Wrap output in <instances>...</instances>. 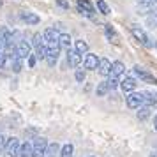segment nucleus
Instances as JSON below:
<instances>
[{"label": "nucleus", "mask_w": 157, "mask_h": 157, "mask_svg": "<svg viewBox=\"0 0 157 157\" xmlns=\"http://www.w3.org/2000/svg\"><path fill=\"white\" fill-rule=\"evenodd\" d=\"M32 48H34V55L37 57V60H44L46 58V44H44V37L43 34H34L32 37Z\"/></svg>", "instance_id": "obj_1"}, {"label": "nucleus", "mask_w": 157, "mask_h": 157, "mask_svg": "<svg viewBox=\"0 0 157 157\" xmlns=\"http://www.w3.org/2000/svg\"><path fill=\"white\" fill-rule=\"evenodd\" d=\"M43 37H44V44H46V48H60V44H58L60 32H58L57 29H46L43 32Z\"/></svg>", "instance_id": "obj_2"}, {"label": "nucleus", "mask_w": 157, "mask_h": 157, "mask_svg": "<svg viewBox=\"0 0 157 157\" xmlns=\"http://www.w3.org/2000/svg\"><path fill=\"white\" fill-rule=\"evenodd\" d=\"M125 104L129 109H138L143 104V92H134V90L129 92L125 97Z\"/></svg>", "instance_id": "obj_3"}, {"label": "nucleus", "mask_w": 157, "mask_h": 157, "mask_svg": "<svg viewBox=\"0 0 157 157\" xmlns=\"http://www.w3.org/2000/svg\"><path fill=\"white\" fill-rule=\"evenodd\" d=\"M131 34H132V37H134L136 41L140 44H143V46H152V43H150V39H148V36H147V32L141 29V27H138V25H132L131 27Z\"/></svg>", "instance_id": "obj_4"}, {"label": "nucleus", "mask_w": 157, "mask_h": 157, "mask_svg": "<svg viewBox=\"0 0 157 157\" xmlns=\"http://www.w3.org/2000/svg\"><path fill=\"white\" fill-rule=\"evenodd\" d=\"M20 145H21V143H20L18 138H7V141H6V148H4V155L6 157H16Z\"/></svg>", "instance_id": "obj_5"}, {"label": "nucleus", "mask_w": 157, "mask_h": 157, "mask_svg": "<svg viewBox=\"0 0 157 157\" xmlns=\"http://www.w3.org/2000/svg\"><path fill=\"white\" fill-rule=\"evenodd\" d=\"M46 147H48V140L44 138H37L32 143V157H44L46 154Z\"/></svg>", "instance_id": "obj_6"}, {"label": "nucleus", "mask_w": 157, "mask_h": 157, "mask_svg": "<svg viewBox=\"0 0 157 157\" xmlns=\"http://www.w3.org/2000/svg\"><path fill=\"white\" fill-rule=\"evenodd\" d=\"M65 60H67V65L71 67V69H76L79 64H81V53L79 51H76L74 48H69L67 50V55H65Z\"/></svg>", "instance_id": "obj_7"}, {"label": "nucleus", "mask_w": 157, "mask_h": 157, "mask_svg": "<svg viewBox=\"0 0 157 157\" xmlns=\"http://www.w3.org/2000/svg\"><path fill=\"white\" fill-rule=\"evenodd\" d=\"M16 51H18V55L21 58H27L32 53V44L27 41V39H18V43H16Z\"/></svg>", "instance_id": "obj_8"}, {"label": "nucleus", "mask_w": 157, "mask_h": 157, "mask_svg": "<svg viewBox=\"0 0 157 157\" xmlns=\"http://www.w3.org/2000/svg\"><path fill=\"white\" fill-rule=\"evenodd\" d=\"M60 58V48H46V64L48 67H55Z\"/></svg>", "instance_id": "obj_9"}, {"label": "nucleus", "mask_w": 157, "mask_h": 157, "mask_svg": "<svg viewBox=\"0 0 157 157\" xmlns=\"http://www.w3.org/2000/svg\"><path fill=\"white\" fill-rule=\"evenodd\" d=\"M76 6H78L79 13L85 16H92L95 13V6H94L90 0H76Z\"/></svg>", "instance_id": "obj_10"}, {"label": "nucleus", "mask_w": 157, "mask_h": 157, "mask_svg": "<svg viewBox=\"0 0 157 157\" xmlns=\"http://www.w3.org/2000/svg\"><path fill=\"white\" fill-rule=\"evenodd\" d=\"M134 76L143 79V81H147V83H157V79L154 78L147 69H143L141 65H134Z\"/></svg>", "instance_id": "obj_11"}, {"label": "nucleus", "mask_w": 157, "mask_h": 157, "mask_svg": "<svg viewBox=\"0 0 157 157\" xmlns=\"http://www.w3.org/2000/svg\"><path fill=\"white\" fill-rule=\"evenodd\" d=\"M99 60L101 58L95 55V53H90V55H86L81 62H83V67H85L86 71H94V69H97V65H99Z\"/></svg>", "instance_id": "obj_12"}, {"label": "nucleus", "mask_w": 157, "mask_h": 157, "mask_svg": "<svg viewBox=\"0 0 157 157\" xmlns=\"http://www.w3.org/2000/svg\"><path fill=\"white\" fill-rule=\"evenodd\" d=\"M136 85H138V78H136V76H127V78H124L120 81V88L125 94L132 92V90L136 88Z\"/></svg>", "instance_id": "obj_13"}, {"label": "nucleus", "mask_w": 157, "mask_h": 157, "mask_svg": "<svg viewBox=\"0 0 157 157\" xmlns=\"http://www.w3.org/2000/svg\"><path fill=\"white\" fill-rule=\"evenodd\" d=\"M124 72H125V64L117 60V62H113V64H111V69H109V74H108V76L120 78V76H124Z\"/></svg>", "instance_id": "obj_14"}, {"label": "nucleus", "mask_w": 157, "mask_h": 157, "mask_svg": "<svg viewBox=\"0 0 157 157\" xmlns=\"http://www.w3.org/2000/svg\"><path fill=\"white\" fill-rule=\"evenodd\" d=\"M20 20L23 23H27V25H37V23L41 21V18L36 13H29V11H23L21 14H20Z\"/></svg>", "instance_id": "obj_15"}, {"label": "nucleus", "mask_w": 157, "mask_h": 157, "mask_svg": "<svg viewBox=\"0 0 157 157\" xmlns=\"http://www.w3.org/2000/svg\"><path fill=\"white\" fill-rule=\"evenodd\" d=\"M138 109H140V111L136 113L138 120H140V122H147V120H148L150 115H152V106H148V104H145V106H143V104H141Z\"/></svg>", "instance_id": "obj_16"}, {"label": "nucleus", "mask_w": 157, "mask_h": 157, "mask_svg": "<svg viewBox=\"0 0 157 157\" xmlns=\"http://www.w3.org/2000/svg\"><path fill=\"white\" fill-rule=\"evenodd\" d=\"M104 34H106V37H108V41H109V43H113V44L118 43V32L115 30L113 25H109V23L104 25Z\"/></svg>", "instance_id": "obj_17"}, {"label": "nucleus", "mask_w": 157, "mask_h": 157, "mask_svg": "<svg viewBox=\"0 0 157 157\" xmlns=\"http://www.w3.org/2000/svg\"><path fill=\"white\" fill-rule=\"evenodd\" d=\"M109 69H111V62H109L108 58H101L99 65H97V72H99L101 76H104V78H106L108 74H109Z\"/></svg>", "instance_id": "obj_18"}, {"label": "nucleus", "mask_w": 157, "mask_h": 157, "mask_svg": "<svg viewBox=\"0 0 157 157\" xmlns=\"http://www.w3.org/2000/svg\"><path fill=\"white\" fill-rule=\"evenodd\" d=\"M16 157H32V143H30V141L21 143V145H20V148H18Z\"/></svg>", "instance_id": "obj_19"}, {"label": "nucleus", "mask_w": 157, "mask_h": 157, "mask_svg": "<svg viewBox=\"0 0 157 157\" xmlns=\"http://www.w3.org/2000/svg\"><path fill=\"white\" fill-rule=\"evenodd\" d=\"M58 44H60V50L64 48V50H69L72 46V37L67 34V32H64V34H60V39H58Z\"/></svg>", "instance_id": "obj_20"}, {"label": "nucleus", "mask_w": 157, "mask_h": 157, "mask_svg": "<svg viewBox=\"0 0 157 157\" xmlns=\"http://www.w3.org/2000/svg\"><path fill=\"white\" fill-rule=\"evenodd\" d=\"M143 102L154 108V104L157 102V94L152 92V90H145V92H143Z\"/></svg>", "instance_id": "obj_21"}, {"label": "nucleus", "mask_w": 157, "mask_h": 157, "mask_svg": "<svg viewBox=\"0 0 157 157\" xmlns=\"http://www.w3.org/2000/svg\"><path fill=\"white\" fill-rule=\"evenodd\" d=\"M95 7H97V11H99V13H102L104 16L111 14V7H109V4H108V2H104V0H97V2H95Z\"/></svg>", "instance_id": "obj_22"}, {"label": "nucleus", "mask_w": 157, "mask_h": 157, "mask_svg": "<svg viewBox=\"0 0 157 157\" xmlns=\"http://www.w3.org/2000/svg\"><path fill=\"white\" fill-rule=\"evenodd\" d=\"M74 78H76V83H83L85 81V78H86V69L85 67H76L74 69Z\"/></svg>", "instance_id": "obj_23"}, {"label": "nucleus", "mask_w": 157, "mask_h": 157, "mask_svg": "<svg viewBox=\"0 0 157 157\" xmlns=\"http://www.w3.org/2000/svg\"><path fill=\"white\" fill-rule=\"evenodd\" d=\"M74 50L79 51L81 55H83V53H88V44H86V41H83V39H76V41H74Z\"/></svg>", "instance_id": "obj_24"}, {"label": "nucleus", "mask_w": 157, "mask_h": 157, "mask_svg": "<svg viewBox=\"0 0 157 157\" xmlns=\"http://www.w3.org/2000/svg\"><path fill=\"white\" fill-rule=\"evenodd\" d=\"M72 154H74V147H72L71 143H65L64 147L60 148V152H58L60 157H72Z\"/></svg>", "instance_id": "obj_25"}, {"label": "nucleus", "mask_w": 157, "mask_h": 157, "mask_svg": "<svg viewBox=\"0 0 157 157\" xmlns=\"http://www.w3.org/2000/svg\"><path fill=\"white\" fill-rule=\"evenodd\" d=\"M108 92H109V88H108V83H106V79H104L102 83H99V85H97V88H95V94H97L99 97H104Z\"/></svg>", "instance_id": "obj_26"}, {"label": "nucleus", "mask_w": 157, "mask_h": 157, "mask_svg": "<svg viewBox=\"0 0 157 157\" xmlns=\"http://www.w3.org/2000/svg\"><path fill=\"white\" fill-rule=\"evenodd\" d=\"M106 83H108V88L109 90H115V88H118V78H113V76H106Z\"/></svg>", "instance_id": "obj_27"}, {"label": "nucleus", "mask_w": 157, "mask_h": 157, "mask_svg": "<svg viewBox=\"0 0 157 157\" xmlns=\"http://www.w3.org/2000/svg\"><path fill=\"white\" fill-rule=\"evenodd\" d=\"M6 62H7V53H6V50H2L0 51V69L6 67Z\"/></svg>", "instance_id": "obj_28"}, {"label": "nucleus", "mask_w": 157, "mask_h": 157, "mask_svg": "<svg viewBox=\"0 0 157 157\" xmlns=\"http://www.w3.org/2000/svg\"><path fill=\"white\" fill-rule=\"evenodd\" d=\"M27 58H29V67H32V69H34V67H36V64H37V57L34 55V53H30Z\"/></svg>", "instance_id": "obj_29"}, {"label": "nucleus", "mask_w": 157, "mask_h": 157, "mask_svg": "<svg viewBox=\"0 0 157 157\" xmlns=\"http://www.w3.org/2000/svg\"><path fill=\"white\" fill-rule=\"evenodd\" d=\"M6 141H7V138L4 134H0V155L4 154V148H6Z\"/></svg>", "instance_id": "obj_30"}, {"label": "nucleus", "mask_w": 157, "mask_h": 157, "mask_svg": "<svg viewBox=\"0 0 157 157\" xmlns=\"http://www.w3.org/2000/svg\"><path fill=\"white\" fill-rule=\"evenodd\" d=\"M157 4V0H138V6H152Z\"/></svg>", "instance_id": "obj_31"}, {"label": "nucleus", "mask_w": 157, "mask_h": 157, "mask_svg": "<svg viewBox=\"0 0 157 157\" xmlns=\"http://www.w3.org/2000/svg\"><path fill=\"white\" fill-rule=\"evenodd\" d=\"M55 2H57V4L60 6V7H64V9H69V2H67V0H55Z\"/></svg>", "instance_id": "obj_32"}, {"label": "nucleus", "mask_w": 157, "mask_h": 157, "mask_svg": "<svg viewBox=\"0 0 157 157\" xmlns=\"http://www.w3.org/2000/svg\"><path fill=\"white\" fill-rule=\"evenodd\" d=\"M154 129H155V132H157V115L154 117Z\"/></svg>", "instance_id": "obj_33"}, {"label": "nucleus", "mask_w": 157, "mask_h": 157, "mask_svg": "<svg viewBox=\"0 0 157 157\" xmlns=\"http://www.w3.org/2000/svg\"><path fill=\"white\" fill-rule=\"evenodd\" d=\"M44 157H55V155H44Z\"/></svg>", "instance_id": "obj_34"}, {"label": "nucleus", "mask_w": 157, "mask_h": 157, "mask_svg": "<svg viewBox=\"0 0 157 157\" xmlns=\"http://www.w3.org/2000/svg\"><path fill=\"white\" fill-rule=\"evenodd\" d=\"M0 6H2V2H0Z\"/></svg>", "instance_id": "obj_35"}, {"label": "nucleus", "mask_w": 157, "mask_h": 157, "mask_svg": "<svg viewBox=\"0 0 157 157\" xmlns=\"http://www.w3.org/2000/svg\"><path fill=\"white\" fill-rule=\"evenodd\" d=\"M90 157H94V155H90Z\"/></svg>", "instance_id": "obj_36"}]
</instances>
